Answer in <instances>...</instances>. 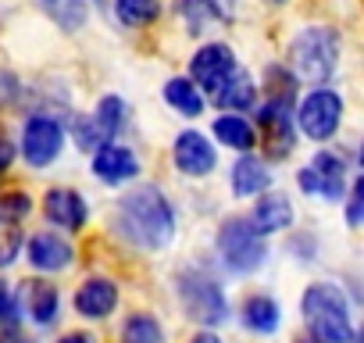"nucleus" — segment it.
Wrapping results in <instances>:
<instances>
[{
	"instance_id": "1",
	"label": "nucleus",
	"mask_w": 364,
	"mask_h": 343,
	"mask_svg": "<svg viewBox=\"0 0 364 343\" xmlns=\"http://www.w3.org/2000/svg\"><path fill=\"white\" fill-rule=\"evenodd\" d=\"M118 229L132 243H139L146 250H161L175 236L171 204L164 201V194L157 186H139V190L122 197V204H118Z\"/></svg>"
},
{
	"instance_id": "2",
	"label": "nucleus",
	"mask_w": 364,
	"mask_h": 343,
	"mask_svg": "<svg viewBox=\"0 0 364 343\" xmlns=\"http://www.w3.org/2000/svg\"><path fill=\"white\" fill-rule=\"evenodd\" d=\"M304 318H307V325H311L318 343H350L353 339L350 307H346V297L339 293V286H328V283L307 286Z\"/></svg>"
},
{
	"instance_id": "3",
	"label": "nucleus",
	"mask_w": 364,
	"mask_h": 343,
	"mask_svg": "<svg viewBox=\"0 0 364 343\" xmlns=\"http://www.w3.org/2000/svg\"><path fill=\"white\" fill-rule=\"evenodd\" d=\"M336 61H339V36L328 26L304 29L289 47V65H293L296 79H304L311 86H321L336 72Z\"/></svg>"
},
{
	"instance_id": "4",
	"label": "nucleus",
	"mask_w": 364,
	"mask_h": 343,
	"mask_svg": "<svg viewBox=\"0 0 364 343\" xmlns=\"http://www.w3.org/2000/svg\"><path fill=\"white\" fill-rule=\"evenodd\" d=\"M218 250H222L225 265L236 268V272H254V268H261L264 258H268L264 240L254 233V226H250L247 218H229V222L222 226V233H218Z\"/></svg>"
},
{
	"instance_id": "5",
	"label": "nucleus",
	"mask_w": 364,
	"mask_h": 343,
	"mask_svg": "<svg viewBox=\"0 0 364 343\" xmlns=\"http://www.w3.org/2000/svg\"><path fill=\"white\" fill-rule=\"evenodd\" d=\"M178 297H182V307H186V315L193 322H200V325L225 322V311H229L225 293L208 275H182L178 279Z\"/></svg>"
},
{
	"instance_id": "6",
	"label": "nucleus",
	"mask_w": 364,
	"mask_h": 343,
	"mask_svg": "<svg viewBox=\"0 0 364 343\" xmlns=\"http://www.w3.org/2000/svg\"><path fill=\"white\" fill-rule=\"evenodd\" d=\"M339 118H343V100L332 90H314L296 107V125L311 139H328L339 129Z\"/></svg>"
},
{
	"instance_id": "7",
	"label": "nucleus",
	"mask_w": 364,
	"mask_h": 343,
	"mask_svg": "<svg viewBox=\"0 0 364 343\" xmlns=\"http://www.w3.org/2000/svg\"><path fill=\"white\" fill-rule=\"evenodd\" d=\"M232 72H236V58H232V51L222 47V43L200 47V51L193 54V61H190V83H193L197 90H208V93H218Z\"/></svg>"
},
{
	"instance_id": "8",
	"label": "nucleus",
	"mask_w": 364,
	"mask_h": 343,
	"mask_svg": "<svg viewBox=\"0 0 364 343\" xmlns=\"http://www.w3.org/2000/svg\"><path fill=\"white\" fill-rule=\"evenodd\" d=\"M343 186H346V164L336 154H318L300 172V190L304 194H321L325 201H339Z\"/></svg>"
},
{
	"instance_id": "9",
	"label": "nucleus",
	"mask_w": 364,
	"mask_h": 343,
	"mask_svg": "<svg viewBox=\"0 0 364 343\" xmlns=\"http://www.w3.org/2000/svg\"><path fill=\"white\" fill-rule=\"evenodd\" d=\"M61 147H65V132L54 118H29L26 136H22V154L29 164H36V168L50 164L61 154Z\"/></svg>"
},
{
	"instance_id": "10",
	"label": "nucleus",
	"mask_w": 364,
	"mask_h": 343,
	"mask_svg": "<svg viewBox=\"0 0 364 343\" xmlns=\"http://www.w3.org/2000/svg\"><path fill=\"white\" fill-rule=\"evenodd\" d=\"M175 164L186 176H208L215 168V147L200 132H182L175 139Z\"/></svg>"
},
{
	"instance_id": "11",
	"label": "nucleus",
	"mask_w": 364,
	"mask_h": 343,
	"mask_svg": "<svg viewBox=\"0 0 364 343\" xmlns=\"http://www.w3.org/2000/svg\"><path fill=\"white\" fill-rule=\"evenodd\" d=\"M93 172H97V179H104V183H125V179H132L136 172H139V164H136L132 150L114 147V143H104L93 154Z\"/></svg>"
},
{
	"instance_id": "12",
	"label": "nucleus",
	"mask_w": 364,
	"mask_h": 343,
	"mask_svg": "<svg viewBox=\"0 0 364 343\" xmlns=\"http://www.w3.org/2000/svg\"><path fill=\"white\" fill-rule=\"evenodd\" d=\"M43 211L61 229H82L86 226V201L75 190H50L43 201Z\"/></svg>"
},
{
	"instance_id": "13",
	"label": "nucleus",
	"mask_w": 364,
	"mask_h": 343,
	"mask_svg": "<svg viewBox=\"0 0 364 343\" xmlns=\"http://www.w3.org/2000/svg\"><path fill=\"white\" fill-rule=\"evenodd\" d=\"M114 304H118V286L111 279H90L75 293V307L86 318H107L114 311Z\"/></svg>"
},
{
	"instance_id": "14",
	"label": "nucleus",
	"mask_w": 364,
	"mask_h": 343,
	"mask_svg": "<svg viewBox=\"0 0 364 343\" xmlns=\"http://www.w3.org/2000/svg\"><path fill=\"white\" fill-rule=\"evenodd\" d=\"M247 222L254 226L257 236H264V233H279V229H289V226H293V204H289L282 194H268V197L257 201V208H254V215H250Z\"/></svg>"
},
{
	"instance_id": "15",
	"label": "nucleus",
	"mask_w": 364,
	"mask_h": 343,
	"mask_svg": "<svg viewBox=\"0 0 364 343\" xmlns=\"http://www.w3.org/2000/svg\"><path fill=\"white\" fill-rule=\"evenodd\" d=\"M18 304H26V311H29L40 325H50V322L58 318V286H50V283H43V279H29V283H22Z\"/></svg>"
},
{
	"instance_id": "16",
	"label": "nucleus",
	"mask_w": 364,
	"mask_h": 343,
	"mask_svg": "<svg viewBox=\"0 0 364 343\" xmlns=\"http://www.w3.org/2000/svg\"><path fill=\"white\" fill-rule=\"evenodd\" d=\"M29 261H33L40 272H61V268H68V261H72V247H68L61 236H54V233H40V236H33V243H29Z\"/></svg>"
},
{
	"instance_id": "17",
	"label": "nucleus",
	"mask_w": 364,
	"mask_h": 343,
	"mask_svg": "<svg viewBox=\"0 0 364 343\" xmlns=\"http://www.w3.org/2000/svg\"><path fill=\"white\" fill-rule=\"evenodd\" d=\"M164 100H168L178 115H186V118L204 115V97H200V90H197L190 79H171V83H164Z\"/></svg>"
},
{
	"instance_id": "18",
	"label": "nucleus",
	"mask_w": 364,
	"mask_h": 343,
	"mask_svg": "<svg viewBox=\"0 0 364 343\" xmlns=\"http://www.w3.org/2000/svg\"><path fill=\"white\" fill-rule=\"evenodd\" d=\"M268 168L257 161V157H240L236 168H232V190L240 197H250V194H261L268 186Z\"/></svg>"
},
{
	"instance_id": "19",
	"label": "nucleus",
	"mask_w": 364,
	"mask_h": 343,
	"mask_svg": "<svg viewBox=\"0 0 364 343\" xmlns=\"http://www.w3.org/2000/svg\"><path fill=\"white\" fill-rule=\"evenodd\" d=\"M254 79L247 75V72H232L229 79H225V86L215 93V100H218V107H232V111H250V104H254Z\"/></svg>"
},
{
	"instance_id": "20",
	"label": "nucleus",
	"mask_w": 364,
	"mask_h": 343,
	"mask_svg": "<svg viewBox=\"0 0 364 343\" xmlns=\"http://www.w3.org/2000/svg\"><path fill=\"white\" fill-rule=\"evenodd\" d=\"M243 322L254 332H275L279 322H282V311H279V304L272 297H250L243 304Z\"/></svg>"
},
{
	"instance_id": "21",
	"label": "nucleus",
	"mask_w": 364,
	"mask_h": 343,
	"mask_svg": "<svg viewBox=\"0 0 364 343\" xmlns=\"http://www.w3.org/2000/svg\"><path fill=\"white\" fill-rule=\"evenodd\" d=\"M215 136H218L225 147H232V150H250V147H254V129H250V122H243L240 115L218 118V122H215Z\"/></svg>"
},
{
	"instance_id": "22",
	"label": "nucleus",
	"mask_w": 364,
	"mask_h": 343,
	"mask_svg": "<svg viewBox=\"0 0 364 343\" xmlns=\"http://www.w3.org/2000/svg\"><path fill=\"white\" fill-rule=\"evenodd\" d=\"M122 343H164V329L154 315H132L122 329Z\"/></svg>"
},
{
	"instance_id": "23",
	"label": "nucleus",
	"mask_w": 364,
	"mask_h": 343,
	"mask_svg": "<svg viewBox=\"0 0 364 343\" xmlns=\"http://www.w3.org/2000/svg\"><path fill=\"white\" fill-rule=\"evenodd\" d=\"M122 115H125V104H122L118 97H104V100L97 104L93 125H97L100 139H111V136L118 132V125H122Z\"/></svg>"
},
{
	"instance_id": "24",
	"label": "nucleus",
	"mask_w": 364,
	"mask_h": 343,
	"mask_svg": "<svg viewBox=\"0 0 364 343\" xmlns=\"http://www.w3.org/2000/svg\"><path fill=\"white\" fill-rule=\"evenodd\" d=\"M114 8L125 26H146L157 19V0H114Z\"/></svg>"
},
{
	"instance_id": "25",
	"label": "nucleus",
	"mask_w": 364,
	"mask_h": 343,
	"mask_svg": "<svg viewBox=\"0 0 364 343\" xmlns=\"http://www.w3.org/2000/svg\"><path fill=\"white\" fill-rule=\"evenodd\" d=\"M47 11L61 22V29H79V26L86 22L82 0H47Z\"/></svg>"
},
{
	"instance_id": "26",
	"label": "nucleus",
	"mask_w": 364,
	"mask_h": 343,
	"mask_svg": "<svg viewBox=\"0 0 364 343\" xmlns=\"http://www.w3.org/2000/svg\"><path fill=\"white\" fill-rule=\"evenodd\" d=\"M18 218H8V215H0V268L11 265L18 258V247H22V233L15 229Z\"/></svg>"
},
{
	"instance_id": "27",
	"label": "nucleus",
	"mask_w": 364,
	"mask_h": 343,
	"mask_svg": "<svg viewBox=\"0 0 364 343\" xmlns=\"http://www.w3.org/2000/svg\"><path fill=\"white\" fill-rule=\"evenodd\" d=\"M175 8H178V15H182V19H186L190 33H204V29H208V22L215 19V15H211V8H208V0H175Z\"/></svg>"
},
{
	"instance_id": "28",
	"label": "nucleus",
	"mask_w": 364,
	"mask_h": 343,
	"mask_svg": "<svg viewBox=\"0 0 364 343\" xmlns=\"http://www.w3.org/2000/svg\"><path fill=\"white\" fill-rule=\"evenodd\" d=\"M97 143H104V139H100L93 118H79V122H75V147H79V150H93Z\"/></svg>"
},
{
	"instance_id": "29",
	"label": "nucleus",
	"mask_w": 364,
	"mask_h": 343,
	"mask_svg": "<svg viewBox=\"0 0 364 343\" xmlns=\"http://www.w3.org/2000/svg\"><path fill=\"white\" fill-rule=\"evenodd\" d=\"M29 194H8L4 201H0V215H8V218H22L29 215Z\"/></svg>"
},
{
	"instance_id": "30",
	"label": "nucleus",
	"mask_w": 364,
	"mask_h": 343,
	"mask_svg": "<svg viewBox=\"0 0 364 343\" xmlns=\"http://www.w3.org/2000/svg\"><path fill=\"white\" fill-rule=\"evenodd\" d=\"M360 204H364V183L357 179L353 183V194H350V208H346V222L350 226H360Z\"/></svg>"
},
{
	"instance_id": "31",
	"label": "nucleus",
	"mask_w": 364,
	"mask_h": 343,
	"mask_svg": "<svg viewBox=\"0 0 364 343\" xmlns=\"http://www.w3.org/2000/svg\"><path fill=\"white\" fill-rule=\"evenodd\" d=\"M15 97H18V79L11 72H0V107L15 104Z\"/></svg>"
},
{
	"instance_id": "32",
	"label": "nucleus",
	"mask_w": 364,
	"mask_h": 343,
	"mask_svg": "<svg viewBox=\"0 0 364 343\" xmlns=\"http://www.w3.org/2000/svg\"><path fill=\"white\" fill-rule=\"evenodd\" d=\"M208 8L215 19H232L236 15V0H208Z\"/></svg>"
},
{
	"instance_id": "33",
	"label": "nucleus",
	"mask_w": 364,
	"mask_h": 343,
	"mask_svg": "<svg viewBox=\"0 0 364 343\" xmlns=\"http://www.w3.org/2000/svg\"><path fill=\"white\" fill-rule=\"evenodd\" d=\"M11 318H15V300H11L8 286L0 283V322H11Z\"/></svg>"
},
{
	"instance_id": "34",
	"label": "nucleus",
	"mask_w": 364,
	"mask_h": 343,
	"mask_svg": "<svg viewBox=\"0 0 364 343\" xmlns=\"http://www.w3.org/2000/svg\"><path fill=\"white\" fill-rule=\"evenodd\" d=\"M11 157H15V150H11V143H8V139H0V172H4V168L11 164Z\"/></svg>"
},
{
	"instance_id": "35",
	"label": "nucleus",
	"mask_w": 364,
	"mask_h": 343,
	"mask_svg": "<svg viewBox=\"0 0 364 343\" xmlns=\"http://www.w3.org/2000/svg\"><path fill=\"white\" fill-rule=\"evenodd\" d=\"M0 343H33V339H26L22 332H4V336H0Z\"/></svg>"
},
{
	"instance_id": "36",
	"label": "nucleus",
	"mask_w": 364,
	"mask_h": 343,
	"mask_svg": "<svg viewBox=\"0 0 364 343\" xmlns=\"http://www.w3.org/2000/svg\"><path fill=\"white\" fill-rule=\"evenodd\" d=\"M61 343H93V339H90L86 332H72V336H65Z\"/></svg>"
},
{
	"instance_id": "37",
	"label": "nucleus",
	"mask_w": 364,
	"mask_h": 343,
	"mask_svg": "<svg viewBox=\"0 0 364 343\" xmlns=\"http://www.w3.org/2000/svg\"><path fill=\"white\" fill-rule=\"evenodd\" d=\"M190 343H222V339H218L215 332H200V336H193Z\"/></svg>"
},
{
	"instance_id": "38",
	"label": "nucleus",
	"mask_w": 364,
	"mask_h": 343,
	"mask_svg": "<svg viewBox=\"0 0 364 343\" xmlns=\"http://www.w3.org/2000/svg\"><path fill=\"white\" fill-rule=\"evenodd\" d=\"M300 343H318V339H314V336H311V339H300Z\"/></svg>"
},
{
	"instance_id": "39",
	"label": "nucleus",
	"mask_w": 364,
	"mask_h": 343,
	"mask_svg": "<svg viewBox=\"0 0 364 343\" xmlns=\"http://www.w3.org/2000/svg\"><path fill=\"white\" fill-rule=\"evenodd\" d=\"M268 4H286V0H268Z\"/></svg>"
}]
</instances>
